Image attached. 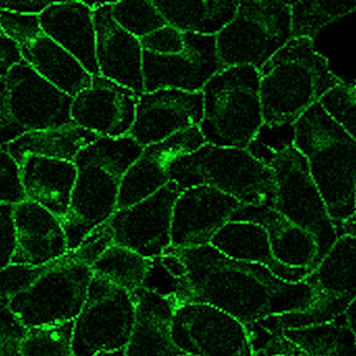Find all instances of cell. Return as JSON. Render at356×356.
<instances>
[{"label": "cell", "mask_w": 356, "mask_h": 356, "mask_svg": "<svg viewBox=\"0 0 356 356\" xmlns=\"http://www.w3.org/2000/svg\"><path fill=\"white\" fill-rule=\"evenodd\" d=\"M303 281L313 291L314 302L299 313L274 315L284 332L327 323L345 315L356 299V236L340 234Z\"/></svg>", "instance_id": "11"}, {"label": "cell", "mask_w": 356, "mask_h": 356, "mask_svg": "<svg viewBox=\"0 0 356 356\" xmlns=\"http://www.w3.org/2000/svg\"><path fill=\"white\" fill-rule=\"evenodd\" d=\"M140 43L143 52L149 54L161 56L179 54L184 47V33L167 24L140 39Z\"/></svg>", "instance_id": "41"}, {"label": "cell", "mask_w": 356, "mask_h": 356, "mask_svg": "<svg viewBox=\"0 0 356 356\" xmlns=\"http://www.w3.org/2000/svg\"><path fill=\"white\" fill-rule=\"evenodd\" d=\"M38 17L48 37L74 56L92 77L100 75L93 10L85 1L51 2Z\"/></svg>", "instance_id": "23"}, {"label": "cell", "mask_w": 356, "mask_h": 356, "mask_svg": "<svg viewBox=\"0 0 356 356\" xmlns=\"http://www.w3.org/2000/svg\"><path fill=\"white\" fill-rule=\"evenodd\" d=\"M74 321L27 330L20 356H73Z\"/></svg>", "instance_id": "35"}, {"label": "cell", "mask_w": 356, "mask_h": 356, "mask_svg": "<svg viewBox=\"0 0 356 356\" xmlns=\"http://www.w3.org/2000/svg\"><path fill=\"white\" fill-rule=\"evenodd\" d=\"M178 356H194V355H178Z\"/></svg>", "instance_id": "49"}, {"label": "cell", "mask_w": 356, "mask_h": 356, "mask_svg": "<svg viewBox=\"0 0 356 356\" xmlns=\"http://www.w3.org/2000/svg\"><path fill=\"white\" fill-rule=\"evenodd\" d=\"M154 3L167 23L180 33L216 37L234 20L240 1L154 0Z\"/></svg>", "instance_id": "29"}, {"label": "cell", "mask_w": 356, "mask_h": 356, "mask_svg": "<svg viewBox=\"0 0 356 356\" xmlns=\"http://www.w3.org/2000/svg\"><path fill=\"white\" fill-rule=\"evenodd\" d=\"M320 104L356 140V82L341 84L328 92Z\"/></svg>", "instance_id": "38"}, {"label": "cell", "mask_w": 356, "mask_h": 356, "mask_svg": "<svg viewBox=\"0 0 356 356\" xmlns=\"http://www.w3.org/2000/svg\"><path fill=\"white\" fill-rule=\"evenodd\" d=\"M14 206L0 204V270L12 263L16 249Z\"/></svg>", "instance_id": "42"}, {"label": "cell", "mask_w": 356, "mask_h": 356, "mask_svg": "<svg viewBox=\"0 0 356 356\" xmlns=\"http://www.w3.org/2000/svg\"><path fill=\"white\" fill-rule=\"evenodd\" d=\"M229 222H249L265 228L272 253L282 265L312 272L320 263L315 238L272 207L242 205Z\"/></svg>", "instance_id": "24"}, {"label": "cell", "mask_w": 356, "mask_h": 356, "mask_svg": "<svg viewBox=\"0 0 356 356\" xmlns=\"http://www.w3.org/2000/svg\"><path fill=\"white\" fill-rule=\"evenodd\" d=\"M292 39L291 4L286 1H240L234 20L217 36L218 56L224 68H261Z\"/></svg>", "instance_id": "9"}, {"label": "cell", "mask_w": 356, "mask_h": 356, "mask_svg": "<svg viewBox=\"0 0 356 356\" xmlns=\"http://www.w3.org/2000/svg\"><path fill=\"white\" fill-rule=\"evenodd\" d=\"M73 98L25 62L0 77V148L25 134L72 123Z\"/></svg>", "instance_id": "8"}, {"label": "cell", "mask_w": 356, "mask_h": 356, "mask_svg": "<svg viewBox=\"0 0 356 356\" xmlns=\"http://www.w3.org/2000/svg\"><path fill=\"white\" fill-rule=\"evenodd\" d=\"M293 146L303 155L337 227L355 215L356 140L320 102L296 123Z\"/></svg>", "instance_id": "4"}, {"label": "cell", "mask_w": 356, "mask_h": 356, "mask_svg": "<svg viewBox=\"0 0 356 356\" xmlns=\"http://www.w3.org/2000/svg\"><path fill=\"white\" fill-rule=\"evenodd\" d=\"M211 246L234 261L263 265L284 281H303L311 271L276 261L265 228L249 222H228L211 240Z\"/></svg>", "instance_id": "27"}, {"label": "cell", "mask_w": 356, "mask_h": 356, "mask_svg": "<svg viewBox=\"0 0 356 356\" xmlns=\"http://www.w3.org/2000/svg\"><path fill=\"white\" fill-rule=\"evenodd\" d=\"M181 192L170 181L142 202L117 210L106 223L114 245L147 259L164 254L171 247L173 207Z\"/></svg>", "instance_id": "15"}, {"label": "cell", "mask_w": 356, "mask_h": 356, "mask_svg": "<svg viewBox=\"0 0 356 356\" xmlns=\"http://www.w3.org/2000/svg\"><path fill=\"white\" fill-rule=\"evenodd\" d=\"M291 4L292 39H312L323 27L356 10L355 1H294Z\"/></svg>", "instance_id": "33"}, {"label": "cell", "mask_w": 356, "mask_h": 356, "mask_svg": "<svg viewBox=\"0 0 356 356\" xmlns=\"http://www.w3.org/2000/svg\"><path fill=\"white\" fill-rule=\"evenodd\" d=\"M202 94L203 118L198 127L205 144L246 150L264 125L259 70L228 67L207 82Z\"/></svg>", "instance_id": "6"}, {"label": "cell", "mask_w": 356, "mask_h": 356, "mask_svg": "<svg viewBox=\"0 0 356 356\" xmlns=\"http://www.w3.org/2000/svg\"><path fill=\"white\" fill-rule=\"evenodd\" d=\"M135 139L100 137L74 159L76 182L70 207L62 219L68 251H73L117 211L123 178L141 156Z\"/></svg>", "instance_id": "2"}, {"label": "cell", "mask_w": 356, "mask_h": 356, "mask_svg": "<svg viewBox=\"0 0 356 356\" xmlns=\"http://www.w3.org/2000/svg\"><path fill=\"white\" fill-rule=\"evenodd\" d=\"M136 319L133 295L94 276L73 328V356L127 348Z\"/></svg>", "instance_id": "12"}, {"label": "cell", "mask_w": 356, "mask_h": 356, "mask_svg": "<svg viewBox=\"0 0 356 356\" xmlns=\"http://www.w3.org/2000/svg\"><path fill=\"white\" fill-rule=\"evenodd\" d=\"M136 319L129 356H178L184 355L172 339V322L177 305L168 299L140 288L134 293Z\"/></svg>", "instance_id": "25"}, {"label": "cell", "mask_w": 356, "mask_h": 356, "mask_svg": "<svg viewBox=\"0 0 356 356\" xmlns=\"http://www.w3.org/2000/svg\"><path fill=\"white\" fill-rule=\"evenodd\" d=\"M172 339L184 355L252 356L245 326L203 303H188L175 309Z\"/></svg>", "instance_id": "14"}, {"label": "cell", "mask_w": 356, "mask_h": 356, "mask_svg": "<svg viewBox=\"0 0 356 356\" xmlns=\"http://www.w3.org/2000/svg\"><path fill=\"white\" fill-rule=\"evenodd\" d=\"M345 317H346L347 324H348L349 328H350L351 332H353V338H355L356 344V299L353 301V304L349 307L345 313Z\"/></svg>", "instance_id": "45"}, {"label": "cell", "mask_w": 356, "mask_h": 356, "mask_svg": "<svg viewBox=\"0 0 356 356\" xmlns=\"http://www.w3.org/2000/svg\"><path fill=\"white\" fill-rule=\"evenodd\" d=\"M175 250L188 267L191 303L211 305L244 326L269 316L305 311L314 302L313 291L305 281H284L267 268L234 261L211 245Z\"/></svg>", "instance_id": "1"}, {"label": "cell", "mask_w": 356, "mask_h": 356, "mask_svg": "<svg viewBox=\"0 0 356 356\" xmlns=\"http://www.w3.org/2000/svg\"><path fill=\"white\" fill-rule=\"evenodd\" d=\"M22 62L18 45L0 31V77H4L15 65Z\"/></svg>", "instance_id": "43"}, {"label": "cell", "mask_w": 356, "mask_h": 356, "mask_svg": "<svg viewBox=\"0 0 356 356\" xmlns=\"http://www.w3.org/2000/svg\"><path fill=\"white\" fill-rule=\"evenodd\" d=\"M16 249L10 265H46L68 253L62 222L31 201L14 206Z\"/></svg>", "instance_id": "22"}, {"label": "cell", "mask_w": 356, "mask_h": 356, "mask_svg": "<svg viewBox=\"0 0 356 356\" xmlns=\"http://www.w3.org/2000/svg\"><path fill=\"white\" fill-rule=\"evenodd\" d=\"M142 288L172 301L177 307L192 302L188 267L172 247L150 259Z\"/></svg>", "instance_id": "31"}, {"label": "cell", "mask_w": 356, "mask_h": 356, "mask_svg": "<svg viewBox=\"0 0 356 356\" xmlns=\"http://www.w3.org/2000/svg\"><path fill=\"white\" fill-rule=\"evenodd\" d=\"M294 140L293 125H268L264 123L255 134L246 150L263 164L269 167L282 150L292 146Z\"/></svg>", "instance_id": "37"}, {"label": "cell", "mask_w": 356, "mask_h": 356, "mask_svg": "<svg viewBox=\"0 0 356 356\" xmlns=\"http://www.w3.org/2000/svg\"><path fill=\"white\" fill-rule=\"evenodd\" d=\"M51 1L41 0H3L0 1V10L21 15H38L39 16Z\"/></svg>", "instance_id": "44"}, {"label": "cell", "mask_w": 356, "mask_h": 356, "mask_svg": "<svg viewBox=\"0 0 356 356\" xmlns=\"http://www.w3.org/2000/svg\"><path fill=\"white\" fill-rule=\"evenodd\" d=\"M340 234H350V235L356 236V227L351 223H345L338 228Z\"/></svg>", "instance_id": "46"}, {"label": "cell", "mask_w": 356, "mask_h": 356, "mask_svg": "<svg viewBox=\"0 0 356 356\" xmlns=\"http://www.w3.org/2000/svg\"><path fill=\"white\" fill-rule=\"evenodd\" d=\"M252 356H309L284 336L275 317L263 318L245 326Z\"/></svg>", "instance_id": "34"}, {"label": "cell", "mask_w": 356, "mask_h": 356, "mask_svg": "<svg viewBox=\"0 0 356 356\" xmlns=\"http://www.w3.org/2000/svg\"><path fill=\"white\" fill-rule=\"evenodd\" d=\"M202 118V91L191 93L163 89L144 92L139 96L135 123L129 136L146 148L199 127Z\"/></svg>", "instance_id": "18"}, {"label": "cell", "mask_w": 356, "mask_h": 356, "mask_svg": "<svg viewBox=\"0 0 356 356\" xmlns=\"http://www.w3.org/2000/svg\"><path fill=\"white\" fill-rule=\"evenodd\" d=\"M0 31L18 45L23 62L60 91L75 98L91 87L93 77L44 33L38 15L0 10Z\"/></svg>", "instance_id": "13"}, {"label": "cell", "mask_w": 356, "mask_h": 356, "mask_svg": "<svg viewBox=\"0 0 356 356\" xmlns=\"http://www.w3.org/2000/svg\"><path fill=\"white\" fill-rule=\"evenodd\" d=\"M348 223L353 224V225H355L356 227V206H355V217H353V219H351L350 222H348Z\"/></svg>", "instance_id": "48"}, {"label": "cell", "mask_w": 356, "mask_h": 356, "mask_svg": "<svg viewBox=\"0 0 356 356\" xmlns=\"http://www.w3.org/2000/svg\"><path fill=\"white\" fill-rule=\"evenodd\" d=\"M149 265L150 259L129 249L112 245L92 265V271L96 277L134 294L142 288Z\"/></svg>", "instance_id": "32"}, {"label": "cell", "mask_w": 356, "mask_h": 356, "mask_svg": "<svg viewBox=\"0 0 356 356\" xmlns=\"http://www.w3.org/2000/svg\"><path fill=\"white\" fill-rule=\"evenodd\" d=\"M112 15L119 26L139 40L168 24L154 1L112 2Z\"/></svg>", "instance_id": "36"}, {"label": "cell", "mask_w": 356, "mask_h": 356, "mask_svg": "<svg viewBox=\"0 0 356 356\" xmlns=\"http://www.w3.org/2000/svg\"><path fill=\"white\" fill-rule=\"evenodd\" d=\"M99 138L93 132L83 129L72 121L54 129L25 134L4 148L19 167L31 157L73 162L81 150Z\"/></svg>", "instance_id": "28"}, {"label": "cell", "mask_w": 356, "mask_h": 356, "mask_svg": "<svg viewBox=\"0 0 356 356\" xmlns=\"http://www.w3.org/2000/svg\"><path fill=\"white\" fill-rule=\"evenodd\" d=\"M27 330L12 313L8 303H0V356H20Z\"/></svg>", "instance_id": "40"}, {"label": "cell", "mask_w": 356, "mask_h": 356, "mask_svg": "<svg viewBox=\"0 0 356 356\" xmlns=\"http://www.w3.org/2000/svg\"><path fill=\"white\" fill-rule=\"evenodd\" d=\"M269 167L276 186L272 208L315 238L321 261L336 244L340 232L312 178L307 159L292 144L282 150Z\"/></svg>", "instance_id": "10"}, {"label": "cell", "mask_w": 356, "mask_h": 356, "mask_svg": "<svg viewBox=\"0 0 356 356\" xmlns=\"http://www.w3.org/2000/svg\"><path fill=\"white\" fill-rule=\"evenodd\" d=\"M309 356H356V344L345 315L320 325L284 332Z\"/></svg>", "instance_id": "30"}, {"label": "cell", "mask_w": 356, "mask_h": 356, "mask_svg": "<svg viewBox=\"0 0 356 356\" xmlns=\"http://www.w3.org/2000/svg\"><path fill=\"white\" fill-rule=\"evenodd\" d=\"M95 356H129L125 348L118 349L114 351H106V353H99Z\"/></svg>", "instance_id": "47"}, {"label": "cell", "mask_w": 356, "mask_h": 356, "mask_svg": "<svg viewBox=\"0 0 356 356\" xmlns=\"http://www.w3.org/2000/svg\"><path fill=\"white\" fill-rule=\"evenodd\" d=\"M204 144L200 130L194 127L144 148L123 178L117 210L134 206L166 186L170 182L168 171L171 164Z\"/></svg>", "instance_id": "20"}, {"label": "cell", "mask_w": 356, "mask_h": 356, "mask_svg": "<svg viewBox=\"0 0 356 356\" xmlns=\"http://www.w3.org/2000/svg\"><path fill=\"white\" fill-rule=\"evenodd\" d=\"M241 206L236 199L211 186L182 190L173 207L171 247L191 249L211 244Z\"/></svg>", "instance_id": "17"}, {"label": "cell", "mask_w": 356, "mask_h": 356, "mask_svg": "<svg viewBox=\"0 0 356 356\" xmlns=\"http://www.w3.org/2000/svg\"><path fill=\"white\" fill-rule=\"evenodd\" d=\"M77 169L74 162L31 157L20 165L25 199L35 203L62 221L70 207Z\"/></svg>", "instance_id": "26"}, {"label": "cell", "mask_w": 356, "mask_h": 356, "mask_svg": "<svg viewBox=\"0 0 356 356\" xmlns=\"http://www.w3.org/2000/svg\"><path fill=\"white\" fill-rule=\"evenodd\" d=\"M179 54L161 56L143 52L145 92L163 89L201 92L207 82L223 70L215 36L184 33Z\"/></svg>", "instance_id": "16"}, {"label": "cell", "mask_w": 356, "mask_h": 356, "mask_svg": "<svg viewBox=\"0 0 356 356\" xmlns=\"http://www.w3.org/2000/svg\"><path fill=\"white\" fill-rule=\"evenodd\" d=\"M139 94L98 75L91 87L73 98L71 118L99 137L129 136L136 121Z\"/></svg>", "instance_id": "19"}, {"label": "cell", "mask_w": 356, "mask_h": 356, "mask_svg": "<svg viewBox=\"0 0 356 356\" xmlns=\"http://www.w3.org/2000/svg\"><path fill=\"white\" fill-rule=\"evenodd\" d=\"M259 72L264 123L294 125L322 98L344 83L334 75L327 58L316 50L314 40L291 39Z\"/></svg>", "instance_id": "3"}, {"label": "cell", "mask_w": 356, "mask_h": 356, "mask_svg": "<svg viewBox=\"0 0 356 356\" xmlns=\"http://www.w3.org/2000/svg\"><path fill=\"white\" fill-rule=\"evenodd\" d=\"M181 190L207 185L232 196L242 205L273 207L275 178L271 167L255 160L246 150L205 144L180 157L168 171Z\"/></svg>", "instance_id": "5"}, {"label": "cell", "mask_w": 356, "mask_h": 356, "mask_svg": "<svg viewBox=\"0 0 356 356\" xmlns=\"http://www.w3.org/2000/svg\"><path fill=\"white\" fill-rule=\"evenodd\" d=\"M94 274L75 249L51 261L24 292L13 297L8 307L26 328L75 321L87 300Z\"/></svg>", "instance_id": "7"}, {"label": "cell", "mask_w": 356, "mask_h": 356, "mask_svg": "<svg viewBox=\"0 0 356 356\" xmlns=\"http://www.w3.org/2000/svg\"><path fill=\"white\" fill-rule=\"evenodd\" d=\"M96 59L102 77L143 94V49L138 38L119 26L113 18L112 2L93 12Z\"/></svg>", "instance_id": "21"}, {"label": "cell", "mask_w": 356, "mask_h": 356, "mask_svg": "<svg viewBox=\"0 0 356 356\" xmlns=\"http://www.w3.org/2000/svg\"><path fill=\"white\" fill-rule=\"evenodd\" d=\"M26 201L20 179V167L6 148H0V204Z\"/></svg>", "instance_id": "39"}]
</instances>
